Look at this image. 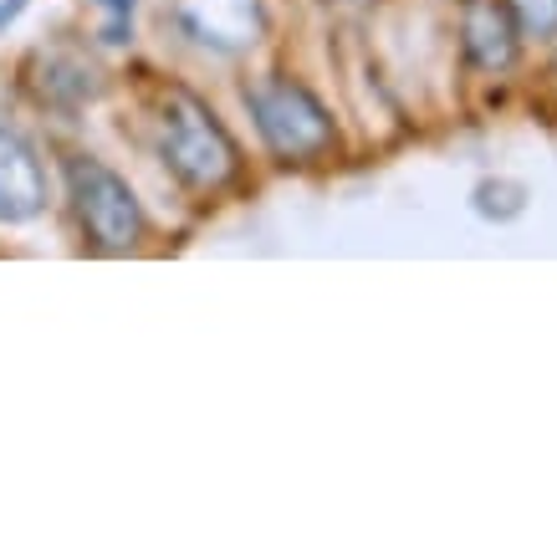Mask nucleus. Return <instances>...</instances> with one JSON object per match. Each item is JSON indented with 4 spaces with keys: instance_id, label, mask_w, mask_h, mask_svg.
<instances>
[{
    "instance_id": "6",
    "label": "nucleus",
    "mask_w": 557,
    "mask_h": 557,
    "mask_svg": "<svg viewBox=\"0 0 557 557\" xmlns=\"http://www.w3.org/2000/svg\"><path fill=\"white\" fill-rule=\"evenodd\" d=\"M41 205H47V180H41L36 153L11 128H0V220L21 225V220L41 215Z\"/></svg>"
},
{
    "instance_id": "10",
    "label": "nucleus",
    "mask_w": 557,
    "mask_h": 557,
    "mask_svg": "<svg viewBox=\"0 0 557 557\" xmlns=\"http://www.w3.org/2000/svg\"><path fill=\"white\" fill-rule=\"evenodd\" d=\"M527 36H557V0H507Z\"/></svg>"
},
{
    "instance_id": "7",
    "label": "nucleus",
    "mask_w": 557,
    "mask_h": 557,
    "mask_svg": "<svg viewBox=\"0 0 557 557\" xmlns=\"http://www.w3.org/2000/svg\"><path fill=\"white\" fill-rule=\"evenodd\" d=\"M36 67L47 72V77H41V98L57 102V108H77V102L98 98V72L83 67V62H72V57H62V51L36 57Z\"/></svg>"
},
{
    "instance_id": "4",
    "label": "nucleus",
    "mask_w": 557,
    "mask_h": 557,
    "mask_svg": "<svg viewBox=\"0 0 557 557\" xmlns=\"http://www.w3.org/2000/svg\"><path fill=\"white\" fill-rule=\"evenodd\" d=\"M174 21H180V32L189 41H200L220 57L251 51L267 36L261 0H174Z\"/></svg>"
},
{
    "instance_id": "1",
    "label": "nucleus",
    "mask_w": 557,
    "mask_h": 557,
    "mask_svg": "<svg viewBox=\"0 0 557 557\" xmlns=\"http://www.w3.org/2000/svg\"><path fill=\"white\" fill-rule=\"evenodd\" d=\"M159 153L189 189H220L236 174V144L195 92H164L159 102Z\"/></svg>"
},
{
    "instance_id": "8",
    "label": "nucleus",
    "mask_w": 557,
    "mask_h": 557,
    "mask_svg": "<svg viewBox=\"0 0 557 557\" xmlns=\"http://www.w3.org/2000/svg\"><path fill=\"white\" fill-rule=\"evenodd\" d=\"M527 210V189L517 180H481L475 185V215L486 220H517Z\"/></svg>"
},
{
    "instance_id": "9",
    "label": "nucleus",
    "mask_w": 557,
    "mask_h": 557,
    "mask_svg": "<svg viewBox=\"0 0 557 557\" xmlns=\"http://www.w3.org/2000/svg\"><path fill=\"white\" fill-rule=\"evenodd\" d=\"M92 16H98V36L108 47H123L134 36V0H92Z\"/></svg>"
},
{
    "instance_id": "2",
    "label": "nucleus",
    "mask_w": 557,
    "mask_h": 557,
    "mask_svg": "<svg viewBox=\"0 0 557 557\" xmlns=\"http://www.w3.org/2000/svg\"><path fill=\"white\" fill-rule=\"evenodd\" d=\"M246 108H251L267 149L282 153V159H318V153L333 144L327 108H322L302 83L282 77V72H271V77L246 87Z\"/></svg>"
},
{
    "instance_id": "3",
    "label": "nucleus",
    "mask_w": 557,
    "mask_h": 557,
    "mask_svg": "<svg viewBox=\"0 0 557 557\" xmlns=\"http://www.w3.org/2000/svg\"><path fill=\"white\" fill-rule=\"evenodd\" d=\"M67 189H72V210L83 220V231L92 236V246H102V251H128V246H138V236H144V210H138L134 189L123 185L108 164L87 159V153H72Z\"/></svg>"
},
{
    "instance_id": "5",
    "label": "nucleus",
    "mask_w": 557,
    "mask_h": 557,
    "mask_svg": "<svg viewBox=\"0 0 557 557\" xmlns=\"http://www.w3.org/2000/svg\"><path fill=\"white\" fill-rule=\"evenodd\" d=\"M517 16L507 0H466L460 5V47L481 72H507L517 62Z\"/></svg>"
}]
</instances>
